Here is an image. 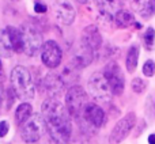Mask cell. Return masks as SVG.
<instances>
[{"label": "cell", "mask_w": 155, "mask_h": 144, "mask_svg": "<svg viewBox=\"0 0 155 144\" xmlns=\"http://www.w3.org/2000/svg\"><path fill=\"white\" fill-rule=\"evenodd\" d=\"M31 114H33L31 105L27 103V102L21 103L18 107H16V110H15V121H16V124L23 125V124L26 123L30 117H31Z\"/></svg>", "instance_id": "obj_18"}, {"label": "cell", "mask_w": 155, "mask_h": 144, "mask_svg": "<svg viewBox=\"0 0 155 144\" xmlns=\"http://www.w3.org/2000/svg\"><path fill=\"white\" fill-rule=\"evenodd\" d=\"M135 125H136V114L134 112L125 114L120 121H117L113 131L110 132L109 143L118 144L123 142V140H125L128 137V135L131 133V131L135 128Z\"/></svg>", "instance_id": "obj_8"}, {"label": "cell", "mask_w": 155, "mask_h": 144, "mask_svg": "<svg viewBox=\"0 0 155 144\" xmlns=\"http://www.w3.org/2000/svg\"><path fill=\"white\" fill-rule=\"evenodd\" d=\"M94 3L97 5L98 12L109 21L114 19L116 12L120 11V7L123 5L120 0H94Z\"/></svg>", "instance_id": "obj_14"}, {"label": "cell", "mask_w": 155, "mask_h": 144, "mask_svg": "<svg viewBox=\"0 0 155 144\" xmlns=\"http://www.w3.org/2000/svg\"><path fill=\"white\" fill-rule=\"evenodd\" d=\"M34 11L38 14H42V12H46V5L41 4V3H35L34 5Z\"/></svg>", "instance_id": "obj_26"}, {"label": "cell", "mask_w": 155, "mask_h": 144, "mask_svg": "<svg viewBox=\"0 0 155 144\" xmlns=\"http://www.w3.org/2000/svg\"><path fill=\"white\" fill-rule=\"evenodd\" d=\"M148 144H155V133H151L148 136Z\"/></svg>", "instance_id": "obj_28"}, {"label": "cell", "mask_w": 155, "mask_h": 144, "mask_svg": "<svg viewBox=\"0 0 155 144\" xmlns=\"http://www.w3.org/2000/svg\"><path fill=\"white\" fill-rule=\"evenodd\" d=\"M132 8L135 12H137L144 19H150L151 15L154 14L150 0H132Z\"/></svg>", "instance_id": "obj_17"}, {"label": "cell", "mask_w": 155, "mask_h": 144, "mask_svg": "<svg viewBox=\"0 0 155 144\" xmlns=\"http://www.w3.org/2000/svg\"><path fill=\"white\" fill-rule=\"evenodd\" d=\"M46 131L45 120L41 114H31V117L22 125L21 137L25 143H35L44 136Z\"/></svg>", "instance_id": "obj_5"}, {"label": "cell", "mask_w": 155, "mask_h": 144, "mask_svg": "<svg viewBox=\"0 0 155 144\" xmlns=\"http://www.w3.org/2000/svg\"><path fill=\"white\" fill-rule=\"evenodd\" d=\"M88 103V97L84 88L80 86H72L65 94V107L71 117L80 118L84 107Z\"/></svg>", "instance_id": "obj_3"}, {"label": "cell", "mask_w": 155, "mask_h": 144, "mask_svg": "<svg viewBox=\"0 0 155 144\" xmlns=\"http://www.w3.org/2000/svg\"><path fill=\"white\" fill-rule=\"evenodd\" d=\"M41 112V116L45 120L46 131L53 143L68 144L72 133V125L65 105H63L56 98H48L42 102Z\"/></svg>", "instance_id": "obj_1"}, {"label": "cell", "mask_w": 155, "mask_h": 144, "mask_svg": "<svg viewBox=\"0 0 155 144\" xmlns=\"http://www.w3.org/2000/svg\"><path fill=\"white\" fill-rule=\"evenodd\" d=\"M44 88L48 93V95L51 98H56V95H59L61 93L63 87H64V82H63L61 76L56 74H48L44 77Z\"/></svg>", "instance_id": "obj_15"}, {"label": "cell", "mask_w": 155, "mask_h": 144, "mask_svg": "<svg viewBox=\"0 0 155 144\" xmlns=\"http://www.w3.org/2000/svg\"><path fill=\"white\" fill-rule=\"evenodd\" d=\"M5 79V75H4V70H3V64L0 61V83H3Z\"/></svg>", "instance_id": "obj_27"}, {"label": "cell", "mask_w": 155, "mask_h": 144, "mask_svg": "<svg viewBox=\"0 0 155 144\" xmlns=\"http://www.w3.org/2000/svg\"><path fill=\"white\" fill-rule=\"evenodd\" d=\"M80 118L93 128H101L105 123V112L97 103H87Z\"/></svg>", "instance_id": "obj_11"}, {"label": "cell", "mask_w": 155, "mask_h": 144, "mask_svg": "<svg viewBox=\"0 0 155 144\" xmlns=\"http://www.w3.org/2000/svg\"><path fill=\"white\" fill-rule=\"evenodd\" d=\"M11 87L19 99L29 101L35 95V86L31 79V75L27 68L22 65H16L11 72Z\"/></svg>", "instance_id": "obj_2"}, {"label": "cell", "mask_w": 155, "mask_h": 144, "mask_svg": "<svg viewBox=\"0 0 155 144\" xmlns=\"http://www.w3.org/2000/svg\"><path fill=\"white\" fill-rule=\"evenodd\" d=\"M12 2H19V0H12Z\"/></svg>", "instance_id": "obj_32"}, {"label": "cell", "mask_w": 155, "mask_h": 144, "mask_svg": "<svg viewBox=\"0 0 155 144\" xmlns=\"http://www.w3.org/2000/svg\"><path fill=\"white\" fill-rule=\"evenodd\" d=\"M137 60H139V45H132L127 53L125 65L128 72H134L137 67Z\"/></svg>", "instance_id": "obj_21"}, {"label": "cell", "mask_w": 155, "mask_h": 144, "mask_svg": "<svg viewBox=\"0 0 155 144\" xmlns=\"http://www.w3.org/2000/svg\"><path fill=\"white\" fill-rule=\"evenodd\" d=\"M154 41H155V30L153 29V27H148L144 33V44L147 45L148 49L153 48Z\"/></svg>", "instance_id": "obj_23"}, {"label": "cell", "mask_w": 155, "mask_h": 144, "mask_svg": "<svg viewBox=\"0 0 155 144\" xmlns=\"http://www.w3.org/2000/svg\"><path fill=\"white\" fill-rule=\"evenodd\" d=\"M78 3H80V4H86L87 3V0H76Z\"/></svg>", "instance_id": "obj_30"}, {"label": "cell", "mask_w": 155, "mask_h": 144, "mask_svg": "<svg viewBox=\"0 0 155 144\" xmlns=\"http://www.w3.org/2000/svg\"><path fill=\"white\" fill-rule=\"evenodd\" d=\"M82 41L83 44H86L87 46H90L94 52L99 51L101 49V45H102V35L99 33L98 27L91 25V26H87L84 27L82 33Z\"/></svg>", "instance_id": "obj_13"}, {"label": "cell", "mask_w": 155, "mask_h": 144, "mask_svg": "<svg viewBox=\"0 0 155 144\" xmlns=\"http://www.w3.org/2000/svg\"><path fill=\"white\" fill-rule=\"evenodd\" d=\"M7 33H8V37H10L11 45H12V51L15 53H22L23 52V41H22L21 30L16 29V27L8 26Z\"/></svg>", "instance_id": "obj_16"}, {"label": "cell", "mask_w": 155, "mask_h": 144, "mask_svg": "<svg viewBox=\"0 0 155 144\" xmlns=\"http://www.w3.org/2000/svg\"><path fill=\"white\" fill-rule=\"evenodd\" d=\"M54 14L63 25H71L75 19V8L68 0H59L54 5Z\"/></svg>", "instance_id": "obj_12"}, {"label": "cell", "mask_w": 155, "mask_h": 144, "mask_svg": "<svg viewBox=\"0 0 155 144\" xmlns=\"http://www.w3.org/2000/svg\"><path fill=\"white\" fill-rule=\"evenodd\" d=\"M114 22L117 25V27H121V29H125V27L131 26L134 25L135 19H134V15H132L129 11L127 10H120L116 12L114 15Z\"/></svg>", "instance_id": "obj_20"}, {"label": "cell", "mask_w": 155, "mask_h": 144, "mask_svg": "<svg viewBox=\"0 0 155 144\" xmlns=\"http://www.w3.org/2000/svg\"><path fill=\"white\" fill-rule=\"evenodd\" d=\"M150 4H151V8H153V11L155 14V0H150Z\"/></svg>", "instance_id": "obj_29"}, {"label": "cell", "mask_w": 155, "mask_h": 144, "mask_svg": "<svg viewBox=\"0 0 155 144\" xmlns=\"http://www.w3.org/2000/svg\"><path fill=\"white\" fill-rule=\"evenodd\" d=\"M102 74H104L113 95H121L124 93V87H125V77H124L123 71L118 67L117 63L109 61L105 65Z\"/></svg>", "instance_id": "obj_6"}, {"label": "cell", "mask_w": 155, "mask_h": 144, "mask_svg": "<svg viewBox=\"0 0 155 144\" xmlns=\"http://www.w3.org/2000/svg\"><path fill=\"white\" fill-rule=\"evenodd\" d=\"M10 131V125L7 121H0V137H4Z\"/></svg>", "instance_id": "obj_25"}, {"label": "cell", "mask_w": 155, "mask_h": 144, "mask_svg": "<svg viewBox=\"0 0 155 144\" xmlns=\"http://www.w3.org/2000/svg\"><path fill=\"white\" fill-rule=\"evenodd\" d=\"M12 52H14L12 45H11L7 29H0V56L2 57H11Z\"/></svg>", "instance_id": "obj_19"}, {"label": "cell", "mask_w": 155, "mask_h": 144, "mask_svg": "<svg viewBox=\"0 0 155 144\" xmlns=\"http://www.w3.org/2000/svg\"><path fill=\"white\" fill-rule=\"evenodd\" d=\"M120 2H121V3H124V2H125V0H120Z\"/></svg>", "instance_id": "obj_31"}, {"label": "cell", "mask_w": 155, "mask_h": 144, "mask_svg": "<svg viewBox=\"0 0 155 144\" xmlns=\"http://www.w3.org/2000/svg\"><path fill=\"white\" fill-rule=\"evenodd\" d=\"M87 87H88V93L95 99H98V101L109 102L113 95L112 90H110L109 84H107L102 72H94L91 75L87 82Z\"/></svg>", "instance_id": "obj_7"}, {"label": "cell", "mask_w": 155, "mask_h": 144, "mask_svg": "<svg viewBox=\"0 0 155 144\" xmlns=\"http://www.w3.org/2000/svg\"><path fill=\"white\" fill-rule=\"evenodd\" d=\"M19 30H21L22 41H23V53L30 57L35 56L42 49V34L38 31L37 27L30 23L22 25Z\"/></svg>", "instance_id": "obj_4"}, {"label": "cell", "mask_w": 155, "mask_h": 144, "mask_svg": "<svg viewBox=\"0 0 155 144\" xmlns=\"http://www.w3.org/2000/svg\"><path fill=\"white\" fill-rule=\"evenodd\" d=\"M143 75H146L147 77H151L155 75V63L153 60H147L143 65Z\"/></svg>", "instance_id": "obj_24"}, {"label": "cell", "mask_w": 155, "mask_h": 144, "mask_svg": "<svg viewBox=\"0 0 155 144\" xmlns=\"http://www.w3.org/2000/svg\"><path fill=\"white\" fill-rule=\"evenodd\" d=\"M63 52L54 41H46L41 49V60L48 68H57L61 63Z\"/></svg>", "instance_id": "obj_9"}, {"label": "cell", "mask_w": 155, "mask_h": 144, "mask_svg": "<svg viewBox=\"0 0 155 144\" xmlns=\"http://www.w3.org/2000/svg\"><path fill=\"white\" fill-rule=\"evenodd\" d=\"M93 59H94V51L90 46H87L86 44H83L80 41L76 45V48L74 49L71 64H72V67L75 70H82V68H86L87 65H90Z\"/></svg>", "instance_id": "obj_10"}, {"label": "cell", "mask_w": 155, "mask_h": 144, "mask_svg": "<svg viewBox=\"0 0 155 144\" xmlns=\"http://www.w3.org/2000/svg\"><path fill=\"white\" fill-rule=\"evenodd\" d=\"M131 87H132V91H134V93L140 94L146 90V87H147V82H144V80L140 79V77H135L131 83Z\"/></svg>", "instance_id": "obj_22"}]
</instances>
